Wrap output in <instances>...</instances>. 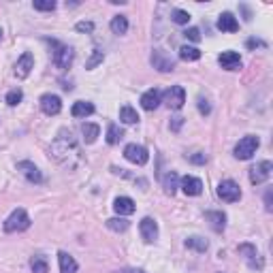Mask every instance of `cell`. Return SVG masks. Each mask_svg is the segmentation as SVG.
Masks as SVG:
<instances>
[{
    "mask_svg": "<svg viewBox=\"0 0 273 273\" xmlns=\"http://www.w3.org/2000/svg\"><path fill=\"white\" fill-rule=\"evenodd\" d=\"M26 229H30V216L26 213V209L17 207V209L4 220V233H22Z\"/></svg>",
    "mask_w": 273,
    "mask_h": 273,
    "instance_id": "obj_1",
    "label": "cell"
},
{
    "mask_svg": "<svg viewBox=\"0 0 273 273\" xmlns=\"http://www.w3.org/2000/svg\"><path fill=\"white\" fill-rule=\"evenodd\" d=\"M258 145H261L258 136H254V135L243 136V139H239V143L235 145V158L237 160H248V158H252V156L256 154Z\"/></svg>",
    "mask_w": 273,
    "mask_h": 273,
    "instance_id": "obj_2",
    "label": "cell"
},
{
    "mask_svg": "<svg viewBox=\"0 0 273 273\" xmlns=\"http://www.w3.org/2000/svg\"><path fill=\"white\" fill-rule=\"evenodd\" d=\"M54 64L58 68H62V70H67L70 64H73V58H75V51L73 47H68V45H62V43H54Z\"/></svg>",
    "mask_w": 273,
    "mask_h": 273,
    "instance_id": "obj_3",
    "label": "cell"
},
{
    "mask_svg": "<svg viewBox=\"0 0 273 273\" xmlns=\"http://www.w3.org/2000/svg\"><path fill=\"white\" fill-rule=\"evenodd\" d=\"M271 171H273L271 160L258 162V165H254V167L250 169V181H252L254 186H261V184H265V181L271 177Z\"/></svg>",
    "mask_w": 273,
    "mask_h": 273,
    "instance_id": "obj_4",
    "label": "cell"
},
{
    "mask_svg": "<svg viewBox=\"0 0 273 273\" xmlns=\"http://www.w3.org/2000/svg\"><path fill=\"white\" fill-rule=\"evenodd\" d=\"M218 197L226 201V203H235V201L241 199V190L233 179H224L218 184Z\"/></svg>",
    "mask_w": 273,
    "mask_h": 273,
    "instance_id": "obj_5",
    "label": "cell"
},
{
    "mask_svg": "<svg viewBox=\"0 0 273 273\" xmlns=\"http://www.w3.org/2000/svg\"><path fill=\"white\" fill-rule=\"evenodd\" d=\"M124 156H126V160H131L133 165H139V167H143L149 160L147 149L143 145H136V143H131V145L124 147Z\"/></svg>",
    "mask_w": 273,
    "mask_h": 273,
    "instance_id": "obj_6",
    "label": "cell"
},
{
    "mask_svg": "<svg viewBox=\"0 0 273 273\" xmlns=\"http://www.w3.org/2000/svg\"><path fill=\"white\" fill-rule=\"evenodd\" d=\"M165 102L171 109H181L184 102H186V90L181 86H171L165 92Z\"/></svg>",
    "mask_w": 273,
    "mask_h": 273,
    "instance_id": "obj_7",
    "label": "cell"
},
{
    "mask_svg": "<svg viewBox=\"0 0 273 273\" xmlns=\"http://www.w3.org/2000/svg\"><path fill=\"white\" fill-rule=\"evenodd\" d=\"M179 188L184 190L186 197H199L203 192V181L199 177H192V175H186V177H181Z\"/></svg>",
    "mask_w": 273,
    "mask_h": 273,
    "instance_id": "obj_8",
    "label": "cell"
},
{
    "mask_svg": "<svg viewBox=\"0 0 273 273\" xmlns=\"http://www.w3.org/2000/svg\"><path fill=\"white\" fill-rule=\"evenodd\" d=\"M38 102H41L43 113H47V115H58L62 111V101H60V96H56V94H43Z\"/></svg>",
    "mask_w": 273,
    "mask_h": 273,
    "instance_id": "obj_9",
    "label": "cell"
},
{
    "mask_svg": "<svg viewBox=\"0 0 273 273\" xmlns=\"http://www.w3.org/2000/svg\"><path fill=\"white\" fill-rule=\"evenodd\" d=\"M152 64H154V68L160 70V73H169V70L175 68L173 58L167 56L162 49H154V54H152Z\"/></svg>",
    "mask_w": 273,
    "mask_h": 273,
    "instance_id": "obj_10",
    "label": "cell"
},
{
    "mask_svg": "<svg viewBox=\"0 0 273 273\" xmlns=\"http://www.w3.org/2000/svg\"><path fill=\"white\" fill-rule=\"evenodd\" d=\"M139 231H141V237L145 239V243H154L158 239V224H156L154 218H143L139 224Z\"/></svg>",
    "mask_w": 273,
    "mask_h": 273,
    "instance_id": "obj_11",
    "label": "cell"
},
{
    "mask_svg": "<svg viewBox=\"0 0 273 273\" xmlns=\"http://www.w3.org/2000/svg\"><path fill=\"white\" fill-rule=\"evenodd\" d=\"M32 68H34V56H32L30 51H24L22 58H19L17 64H15V75L19 77V79H26Z\"/></svg>",
    "mask_w": 273,
    "mask_h": 273,
    "instance_id": "obj_12",
    "label": "cell"
},
{
    "mask_svg": "<svg viewBox=\"0 0 273 273\" xmlns=\"http://www.w3.org/2000/svg\"><path fill=\"white\" fill-rule=\"evenodd\" d=\"M220 67L226 68V70H237L239 67H241V56L237 54V51H222L218 58Z\"/></svg>",
    "mask_w": 273,
    "mask_h": 273,
    "instance_id": "obj_13",
    "label": "cell"
},
{
    "mask_svg": "<svg viewBox=\"0 0 273 273\" xmlns=\"http://www.w3.org/2000/svg\"><path fill=\"white\" fill-rule=\"evenodd\" d=\"M160 102H162V94H160V90H156V88L147 90V92L141 96V107L145 109V111H154Z\"/></svg>",
    "mask_w": 273,
    "mask_h": 273,
    "instance_id": "obj_14",
    "label": "cell"
},
{
    "mask_svg": "<svg viewBox=\"0 0 273 273\" xmlns=\"http://www.w3.org/2000/svg\"><path fill=\"white\" fill-rule=\"evenodd\" d=\"M17 169L22 171L24 175H26V179L28 181H32V184H41L43 181V175H41V171L32 165V162H28V160H24V162H19L17 165Z\"/></svg>",
    "mask_w": 273,
    "mask_h": 273,
    "instance_id": "obj_15",
    "label": "cell"
},
{
    "mask_svg": "<svg viewBox=\"0 0 273 273\" xmlns=\"http://www.w3.org/2000/svg\"><path fill=\"white\" fill-rule=\"evenodd\" d=\"M113 209L118 216H131L135 213V201L131 197H118L113 201Z\"/></svg>",
    "mask_w": 273,
    "mask_h": 273,
    "instance_id": "obj_16",
    "label": "cell"
},
{
    "mask_svg": "<svg viewBox=\"0 0 273 273\" xmlns=\"http://www.w3.org/2000/svg\"><path fill=\"white\" fill-rule=\"evenodd\" d=\"M218 30H222V32H237L239 30V22L235 19L233 13H222L220 19H218Z\"/></svg>",
    "mask_w": 273,
    "mask_h": 273,
    "instance_id": "obj_17",
    "label": "cell"
},
{
    "mask_svg": "<svg viewBox=\"0 0 273 273\" xmlns=\"http://www.w3.org/2000/svg\"><path fill=\"white\" fill-rule=\"evenodd\" d=\"M58 261H60V273H77V261L68 252H58Z\"/></svg>",
    "mask_w": 273,
    "mask_h": 273,
    "instance_id": "obj_18",
    "label": "cell"
},
{
    "mask_svg": "<svg viewBox=\"0 0 273 273\" xmlns=\"http://www.w3.org/2000/svg\"><path fill=\"white\" fill-rule=\"evenodd\" d=\"M205 218L209 220V224H211V229L213 231H218V233H222L226 229V216L222 211H207L205 213Z\"/></svg>",
    "mask_w": 273,
    "mask_h": 273,
    "instance_id": "obj_19",
    "label": "cell"
},
{
    "mask_svg": "<svg viewBox=\"0 0 273 273\" xmlns=\"http://www.w3.org/2000/svg\"><path fill=\"white\" fill-rule=\"evenodd\" d=\"M70 113H73V118H88V115L94 113V105L88 101H77L73 109H70Z\"/></svg>",
    "mask_w": 273,
    "mask_h": 273,
    "instance_id": "obj_20",
    "label": "cell"
},
{
    "mask_svg": "<svg viewBox=\"0 0 273 273\" xmlns=\"http://www.w3.org/2000/svg\"><path fill=\"white\" fill-rule=\"evenodd\" d=\"M177 173H175V171H169L167 175H165V181H162V186H165V192L167 194H171V197H173V194L175 192H177Z\"/></svg>",
    "mask_w": 273,
    "mask_h": 273,
    "instance_id": "obj_21",
    "label": "cell"
},
{
    "mask_svg": "<svg viewBox=\"0 0 273 273\" xmlns=\"http://www.w3.org/2000/svg\"><path fill=\"white\" fill-rule=\"evenodd\" d=\"M120 120L124 122V124H136V122H139V113H136L131 105H124L120 109Z\"/></svg>",
    "mask_w": 273,
    "mask_h": 273,
    "instance_id": "obj_22",
    "label": "cell"
},
{
    "mask_svg": "<svg viewBox=\"0 0 273 273\" xmlns=\"http://www.w3.org/2000/svg\"><path fill=\"white\" fill-rule=\"evenodd\" d=\"M122 136H124V131H122L118 124H109L107 126V143H109V145H115V143H120Z\"/></svg>",
    "mask_w": 273,
    "mask_h": 273,
    "instance_id": "obj_23",
    "label": "cell"
},
{
    "mask_svg": "<svg viewBox=\"0 0 273 273\" xmlns=\"http://www.w3.org/2000/svg\"><path fill=\"white\" fill-rule=\"evenodd\" d=\"M81 133H83V139H86V143H94L96 141V136L101 135V128H99V124H83L81 126Z\"/></svg>",
    "mask_w": 273,
    "mask_h": 273,
    "instance_id": "obj_24",
    "label": "cell"
},
{
    "mask_svg": "<svg viewBox=\"0 0 273 273\" xmlns=\"http://www.w3.org/2000/svg\"><path fill=\"white\" fill-rule=\"evenodd\" d=\"M128 30V19L124 15H115L111 19V32L113 34H126Z\"/></svg>",
    "mask_w": 273,
    "mask_h": 273,
    "instance_id": "obj_25",
    "label": "cell"
},
{
    "mask_svg": "<svg viewBox=\"0 0 273 273\" xmlns=\"http://www.w3.org/2000/svg\"><path fill=\"white\" fill-rule=\"evenodd\" d=\"M179 58L184 62H194V60H199V58H201V51L197 47H188V45H184V47L179 49Z\"/></svg>",
    "mask_w": 273,
    "mask_h": 273,
    "instance_id": "obj_26",
    "label": "cell"
},
{
    "mask_svg": "<svg viewBox=\"0 0 273 273\" xmlns=\"http://www.w3.org/2000/svg\"><path fill=\"white\" fill-rule=\"evenodd\" d=\"M186 248H192L197 252H205L207 248H209V243H207V239H203V237H188L186 239Z\"/></svg>",
    "mask_w": 273,
    "mask_h": 273,
    "instance_id": "obj_27",
    "label": "cell"
},
{
    "mask_svg": "<svg viewBox=\"0 0 273 273\" xmlns=\"http://www.w3.org/2000/svg\"><path fill=\"white\" fill-rule=\"evenodd\" d=\"M107 226L111 231H115V233H124L126 229H128V220H124V218H111V220H107Z\"/></svg>",
    "mask_w": 273,
    "mask_h": 273,
    "instance_id": "obj_28",
    "label": "cell"
},
{
    "mask_svg": "<svg viewBox=\"0 0 273 273\" xmlns=\"http://www.w3.org/2000/svg\"><path fill=\"white\" fill-rule=\"evenodd\" d=\"M30 267H32V271H34V273H47L49 271V265H47V261H45L43 256H34V258H32Z\"/></svg>",
    "mask_w": 273,
    "mask_h": 273,
    "instance_id": "obj_29",
    "label": "cell"
},
{
    "mask_svg": "<svg viewBox=\"0 0 273 273\" xmlns=\"http://www.w3.org/2000/svg\"><path fill=\"white\" fill-rule=\"evenodd\" d=\"M171 19H173L175 24L184 26V24L190 22V13H188V11H181V9H175V11L171 13Z\"/></svg>",
    "mask_w": 273,
    "mask_h": 273,
    "instance_id": "obj_30",
    "label": "cell"
},
{
    "mask_svg": "<svg viewBox=\"0 0 273 273\" xmlns=\"http://www.w3.org/2000/svg\"><path fill=\"white\" fill-rule=\"evenodd\" d=\"M24 99V94H22V90H11L9 94H6V105H11V107H15L19 105Z\"/></svg>",
    "mask_w": 273,
    "mask_h": 273,
    "instance_id": "obj_31",
    "label": "cell"
},
{
    "mask_svg": "<svg viewBox=\"0 0 273 273\" xmlns=\"http://www.w3.org/2000/svg\"><path fill=\"white\" fill-rule=\"evenodd\" d=\"M34 9L36 11H54L56 9V2L54 0H34Z\"/></svg>",
    "mask_w": 273,
    "mask_h": 273,
    "instance_id": "obj_32",
    "label": "cell"
},
{
    "mask_svg": "<svg viewBox=\"0 0 273 273\" xmlns=\"http://www.w3.org/2000/svg\"><path fill=\"white\" fill-rule=\"evenodd\" d=\"M102 58H105V54H102L101 49H94V54H92V58H90V60H88V64H86V67H88V68H94L99 62H102Z\"/></svg>",
    "mask_w": 273,
    "mask_h": 273,
    "instance_id": "obj_33",
    "label": "cell"
},
{
    "mask_svg": "<svg viewBox=\"0 0 273 273\" xmlns=\"http://www.w3.org/2000/svg\"><path fill=\"white\" fill-rule=\"evenodd\" d=\"M184 36L188 38V41H194V43L201 41V32H199V28H188V30L184 32Z\"/></svg>",
    "mask_w": 273,
    "mask_h": 273,
    "instance_id": "obj_34",
    "label": "cell"
},
{
    "mask_svg": "<svg viewBox=\"0 0 273 273\" xmlns=\"http://www.w3.org/2000/svg\"><path fill=\"white\" fill-rule=\"evenodd\" d=\"M199 111L203 113V115H209V111H211V107H209V101H207V99H203V96H201V99H199Z\"/></svg>",
    "mask_w": 273,
    "mask_h": 273,
    "instance_id": "obj_35",
    "label": "cell"
},
{
    "mask_svg": "<svg viewBox=\"0 0 273 273\" xmlns=\"http://www.w3.org/2000/svg\"><path fill=\"white\" fill-rule=\"evenodd\" d=\"M77 30H79V32H92L94 24L92 22H79V24H77Z\"/></svg>",
    "mask_w": 273,
    "mask_h": 273,
    "instance_id": "obj_36",
    "label": "cell"
},
{
    "mask_svg": "<svg viewBox=\"0 0 273 273\" xmlns=\"http://www.w3.org/2000/svg\"><path fill=\"white\" fill-rule=\"evenodd\" d=\"M190 162H194V165H205V162H207V156H205V154L190 156Z\"/></svg>",
    "mask_w": 273,
    "mask_h": 273,
    "instance_id": "obj_37",
    "label": "cell"
},
{
    "mask_svg": "<svg viewBox=\"0 0 273 273\" xmlns=\"http://www.w3.org/2000/svg\"><path fill=\"white\" fill-rule=\"evenodd\" d=\"M181 124H184V118H179V115H175V118H173V122H171V128H173V131H179V128H181Z\"/></svg>",
    "mask_w": 273,
    "mask_h": 273,
    "instance_id": "obj_38",
    "label": "cell"
},
{
    "mask_svg": "<svg viewBox=\"0 0 273 273\" xmlns=\"http://www.w3.org/2000/svg\"><path fill=\"white\" fill-rule=\"evenodd\" d=\"M118 273H143L141 269H122V271H118Z\"/></svg>",
    "mask_w": 273,
    "mask_h": 273,
    "instance_id": "obj_39",
    "label": "cell"
},
{
    "mask_svg": "<svg viewBox=\"0 0 273 273\" xmlns=\"http://www.w3.org/2000/svg\"><path fill=\"white\" fill-rule=\"evenodd\" d=\"M0 36H2V30H0Z\"/></svg>",
    "mask_w": 273,
    "mask_h": 273,
    "instance_id": "obj_40",
    "label": "cell"
}]
</instances>
